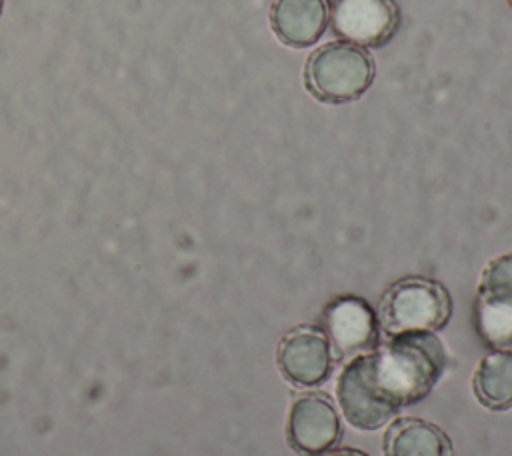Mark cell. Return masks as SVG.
<instances>
[{"instance_id": "7", "label": "cell", "mask_w": 512, "mask_h": 456, "mask_svg": "<svg viewBox=\"0 0 512 456\" xmlns=\"http://www.w3.org/2000/svg\"><path fill=\"white\" fill-rule=\"evenodd\" d=\"M342 434L332 402L318 392L294 400L286 420V440L302 456H322L332 450Z\"/></svg>"}, {"instance_id": "11", "label": "cell", "mask_w": 512, "mask_h": 456, "mask_svg": "<svg viewBox=\"0 0 512 456\" xmlns=\"http://www.w3.org/2000/svg\"><path fill=\"white\" fill-rule=\"evenodd\" d=\"M474 396L490 410L512 408V352L494 350L486 354L476 366Z\"/></svg>"}, {"instance_id": "4", "label": "cell", "mask_w": 512, "mask_h": 456, "mask_svg": "<svg viewBox=\"0 0 512 456\" xmlns=\"http://www.w3.org/2000/svg\"><path fill=\"white\" fill-rule=\"evenodd\" d=\"M330 26L344 42L380 48L396 34L400 10L394 0H334Z\"/></svg>"}, {"instance_id": "9", "label": "cell", "mask_w": 512, "mask_h": 456, "mask_svg": "<svg viewBox=\"0 0 512 456\" xmlns=\"http://www.w3.org/2000/svg\"><path fill=\"white\" fill-rule=\"evenodd\" d=\"M328 26L324 0H274L270 6V28L280 42L292 48L316 44Z\"/></svg>"}, {"instance_id": "8", "label": "cell", "mask_w": 512, "mask_h": 456, "mask_svg": "<svg viewBox=\"0 0 512 456\" xmlns=\"http://www.w3.org/2000/svg\"><path fill=\"white\" fill-rule=\"evenodd\" d=\"M336 392L344 418L358 430H376L396 412L376 388L366 354L354 356L346 364Z\"/></svg>"}, {"instance_id": "6", "label": "cell", "mask_w": 512, "mask_h": 456, "mask_svg": "<svg viewBox=\"0 0 512 456\" xmlns=\"http://www.w3.org/2000/svg\"><path fill=\"white\" fill-rule=\"evenodd\" d=\"M334 356H360L374 350L378 320L370 304L358 296H338L326 304L320 328Z\"/></svg>"}, {"instance_id": "10", "label": "cell", "mask_w": 512, "mask_h": 456, "mask_svg": "<svg viewBox=\"0 0 512 456\" xmlns=\"http://www.w3.org/2000/svg\"><path fill=\"white\" fill-rule=\"evenodd\" d=\"M384 456H454L450 438L432 422L400 418L384 434Z\"/></svg>"}, {"instance_id": "12", "label": "cell", "mask_w": 512, "mask_h": 456, "mask_svg": "<svg viewBox=\"0 0 512 456\" xmlns=\"http://www.w3.org/2000/svg\"><path fill=\"white\" fill-rule=\"evenodd\" d=\"M474 324L478 336L494 350L512 352V304L488 296L476 298Z\"/></svg>"}, {"instance_id": "14", "label": "cell", "mask_w": 512, "mask_h": 456, "mask_svg": "<svg viewBox=\"0 0 512 456\" xmlns=\"http://www.w3.org/2000/svg\"><path fill=\"white\" fill-rule=\"evenodd\" d=\"M322 456H366V454L354 448H340V450H328Z\"/></svg>"}, {"instance_id": "15", "label": "cell", "mask_w": 512, "mask_h": 456, "mask_svg": "<svg viewBox=\"0 0 512 456\" xmlns=\"http://www.w3.org/2000/svg\"><path fill=\"white\" fill-rule=\"evenodd\" d=\"M2 6H4V0H0V14H2Z\"/></svg>"}, {"instance_id": "3", "label": "cell", "mask_w": 512, "mask_h": 456, "mask_svg": "<svg viewBox=\"0 0 512 456\" xmlns=\"http://www.w3.org/2000/svg\"><path fill=\"white\" fill-rule=\"evenodd\" d=\"M450 314L452 300L440 282L408 276L382 294L376 320L390 338L410 332H434L448 322Z\"/></svg>"}, {"instance_id": "1", "label": "cell", "mask_w": 512, "mask_h": 456, "mask_svg": "<svg viewBox=\"0 0 512 456\" xmlns=\"http://www.w3.org/2000/svg\"><path fill=\"white\" fill-rule=\"evenodd\" d=\"M366 360L376 388L396 412L422 400L446 368V352L434 332L390 336L366 352Z\"/></svg>"}, {"instance_id": "2", "label": "cell", "mask_w": 512, "mask_h": 456, "mask_svg": "<svg viewBox=\"0 0 512 456\" xmlns=\"http://www.w3.org/2000/svg\"><path fill=\"white\" fill-rule=\"evenodd\" d=\"M374 74V60L362 46L328 42L308 56L304 86L320 102L346 104L372 86Z\"/></svg>"}, {"instance_id": "16", "label": "cell", "mask_w": 512, "mask_h": 456, "mask_svg": "<svg viewBox=\"0 0 512 456\" xmlns=\"http://www.w3.org/2000/svg\"><path fill=\"white\" fill-rule=\"evenodd\" d=\"M506 2H508V4H510V6H512V0H506Z\"/></svg>"}, {"instance_id": "13", "label": "cell", "mask_w": 512, "mask_h": 456, "mask_svg": "<svg viewBox=\"0 0 512 456\" xmlns=\"http://www.w3.org/2000/svg\"><path fill=\"white\" fill-rule=\"evenodd\" d=\"M478 294L512 304V252L494 258L482 270Z\"/></svg>"}, {"instance_id": "5", "label": "cell", "mask_w": 512, "mask_h": 456, "mask_svg": "<svg viewBox=\"0 0 512 456\" xmlns=\"http://www.w3.org/2000/svg\"><path fill=\"white\" fill-rule=\"evenodd\" d=\"M276 362L288 382L310 388L326 382L332 374L334 350L320 328L298 326L280 340Z\"/></svg>"}]
</instances>
